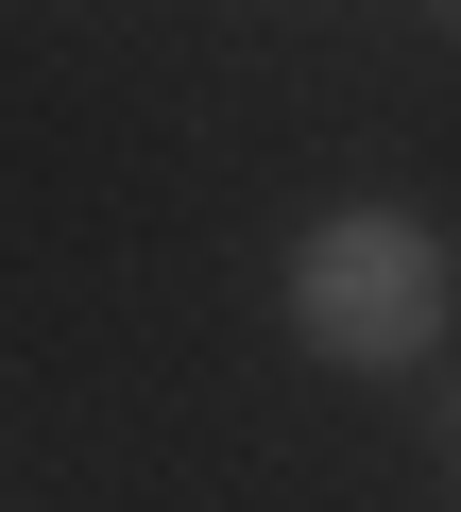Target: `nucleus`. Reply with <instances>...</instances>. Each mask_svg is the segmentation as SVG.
I'll use <instances>...</instances> for the list:
<instances>
[{"label":"nucleus","mask_w":461,"mask_h":512,"mask_svg":"<svg viewBox=\"0 0 461 512\" xmlns=\"http://www.w3.org/2000/svg\"><path fill=\"white\" fill-rule=\"evenodd\" d=\"M427 18H444V35H461V0H427Z\"/></svg>","instance_id":"nucleus-3"},{"label":"nucleus","mask_w":461,"mask_h":512,"mask_svg":"<svg viewBox=\"0 0 461 512\" xmlns=\"http://www.w3.org/2000/svg\"><path fill=\"white\" fill-rule=\"evenodd\" d=\"M444 478H461V359H444Z\"/></svg>","instance_id":"nucleus-2"},{"label":"nucleus","mask_w":461,"mask_h":512,"mask_svg":"<svg viewBox=\"0 0 461 512\" xmlns=\"http://www.w3.org/2000/svg\"><path fill=\"white\" fill-rule=\"evenodd\" d=\"M444 325H461V274L410 205H342L291 239V342L325 376H410V359H444Z\"/></svg>","instance_id":"nucleus-1"}]
</instances>
